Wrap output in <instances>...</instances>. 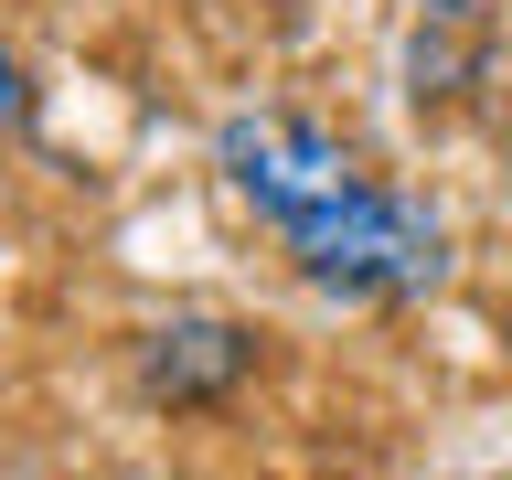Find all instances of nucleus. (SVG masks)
Masks as SVG:
<instances>
[{"label": "nucleus", "instance_id": "1", "mask_svg": "<svg viewBox=\"0 0 512 480\" xmlns=\"http://www.w3.org/2000/svg\"><path fill=\"white\" fill-rule=\"evenodd\" d=\"M214 171L278 235L288 267L310 288H331V299L384 310V299H427L448 278L438 203H416L384 171H363V150L331 139L320 118H299V107H235L214 128Z\"/></svg>", "mask_w": 512, "mask_h": 480}, {"label": "nucleus", "instance_id": "3", "mask_svg": "<svg viewBox=\"0 0 512 480\" xmlns=\"http://www.w3.org/2000/svg\"><path fill=\"white\" fill-rule=\"evenodd\" d=\"M22 107H32V86H22V54L0 43V128H22Z\"/></svg>", "mask_w": 512, "mask_h": 480}, {"label": "nucleus", "instance_id": "2", "mask_svg": "<svg viewBox=\"0 0 512 480\" xmlns=\"http://www.w3.org/2000/svg\"><path fill=\"white\" fill-rule=\"evenodd\" d=\"M246 374H256V331H246V320H224V310H171V320L139 331V395L171 406V416L224 406Z\"/></svg>", "mask_w": 512, "mask_h": 480}]
</instances>
